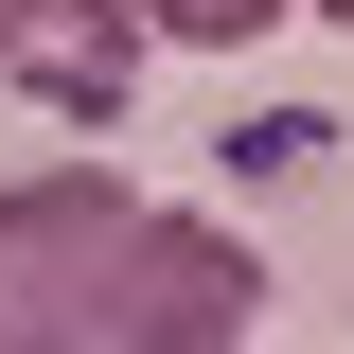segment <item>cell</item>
<instances>
[{"instance_id": "1", "label": "cell", "mask_w": 354, "mask_h": 354, "mask_svg": "<svg viewBox=\"0 0 354 354\" xmlns=\"http://www.w3.org/2000/svg\"><path fill=\"white\" fill-rule=\"evenodd\" d=\"M124 230L142 195L106 160H36L18 195H0V354H106V319H124Z\"/></svg>"}, {"instance_id": "2", "label": "cell", "mask_w": 354, "mask_h": 354, "mask_svg": "<svg viewBox=\"0 0 354 354\" xmlns=\"http://www.w3.org/2000/svg\"><path fill=\"white\" fill-rule=\"evenodd\" d=\"M248 301H266L248 230H213V213H160V195H142V230H124V319H106V354H230V337H248Z\"/></svg>"}, {"instance_id": "3", "label": "cell", "mask_w": 354, "mask_h": 354, "mask_svg": "<svg viewBox=\"0 0 354 354\" xmlns=\"http://www.w3.org/2000/svg\"><path fill=\"white\" fill-rule=\"evenodd\" d=\"M0 71L36 88V106H71V124H106L124 71H142V18H124V0H36V36L0 53Z\"/></svg>"}, {"instance_id": "4", "label": "cell", "mask_w": 354, "mask_h": 354, "mask_svg": "<svg viewBox=\"0 0 354 354\" xmlns=\"http://www.w3.org/2000/svg\"><path fill=\"white\" fill-rule=\"evenodd\" d=\"M142 36H177V53H248L266 18H301V0H124Z\"/></svg>"}, {"instance_id": "5", "label": "cell", "mask_w": 354, "mask_h": 354, "mask_svg": "<svg viewBox=\"0 0 354 354\" xmlns=\"http://www.w3.org/2000/svg\"><path fill=\"white\" fill-rule=\"evenodd\" d=\"M319 142H337V124H301V106H266V124H248V142H230V160H248V177H301V160H319Z\"/></svg>"}, {"instance_id": "6", "label": "cell", "mask_w": 354, "mask_h": 354, "mask_svg": "<svg viewBox=\"0 0 354 354\" xmlns=\"http://www.w3.org/2000/svg\"><path fill=\"white\" fill-rule=\"evenodd\" d=\"M18 36H36V0H0V53H18Z\"/></svg>"}, {"instance_id": "7", "label": "cell", "mask_w": 354, "mask_h": 354, "mask_svg": "<svg viewBox=\"0 0 354 354\" xmlns=\"http://www.w3.org/2000/svg\"><path fill=\"white\" fill-rule=\"evenodd\" d=\"M301 18H337V36H354V0H301Z\"/></svg>"}]
</instances>
